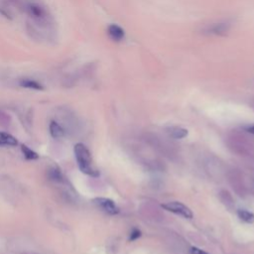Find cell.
I'll return each instance as SVG.
<instances>
[{"label": "cell", "instance_id": "obj_5", "mask_svg": "<svg viewBox=\"0 0 254 254\" xmlns=\"http://www.w3.org/2000/svg\"><path fill=\"white\" fill-rule=\"evenodd\" d=\"M25 0H0V8L4 15L10 16L13 8H23Z\"/></svg>", "mask_w": 254, "mask_h": 254}, {"label": "cell", "instance_id": "obj_8", "mask_svg": "<svg viewBox=\"0 0 254 254\" xmlns=\"http://www.w3.org/2000/svg\"><path fill=\"white\" fill-rule=\"evenodd\" d=\"M229 30V24L228 23H217L210 26L207 29V32L215 35H226Z\"/></svg>", "mask_w": 254, "mask_h": 254}, {"label": "cell", "instance_id": "obj_1", "mask_svg": "<svg viewBox=\"0 0 254 254\" xmlns=\"http://www.w3.org/2000/svg\"><path fill=\"white\" fill-rule=\"evenodd\" d=\"M74 152L79 170L86 175L92 177H99L100 173L94 166L92 154L88 147L82 143H77L75 145Z\"/></svg>", "mask_w": 254, "mask_h": 254}, {"label": "cell", "instance_id": "obj_7", "mask_svg": "<svg viewBox=\"0 0 254 254\" xmlns=\"http://www.w3.org/2000/svg\"><path fill=\"white\" fill-rule=\"evenodd\" d=\"M167 132L172 138H175V139H183L187 137L189 134V131L186 128H183V127H179V126L170 127V128L167 129Z\"/></svg>", "mask_w": 254, "mask_h": 254}, {"label": "cell", "instance_id": "obj_3", "mask_svg": "<svg viewBox=\"0 0 254 254\" xmlns=\"http://www.w3.org/2000/svg\"><path fill=\"white\" fill-rule=\"evenodd\" d=\"M164 209L170 211V213L176 214L178 216H181L185 219H193L194 214L192 209L187 206L185 203L178 202V201H174V202H168L166 203H163L161 205Z\"/></svg>", "mask_w": 254, "mask_h": 254}, {"label": "cell", "instance_id": "obj_6", "mask_svg": "<svg viewBox=\"0 0 254 254\" xmlns=\"http://www.w3.org/2000/svg\"><path fill=\"white\" fill-rule=\"evenodd\" d=\"M107 33H108V36L113 40V41H116V42H120L124 39V36H125V33H124V30L116 25V24H111L108 26L107 28Z\"/></svg>", "mask_w": 254, "mask_h": 254}, {"label": "cell", "instance_id": "obj_9", "mask_svg": "<svg viewBox=\"0 0 254 254\" xmlns=\"http://www.w3.org/2000/svg\"><path fill=\"white\" fill-rule=\"evenodd\" d=\"M17 145H18V142L15 137L5 132H0V146H17Z\"/></svg>", "mask_w": 254, "mask_h": 254}, {"label": "cell", "instance_id": "obj_15", "mask_svg": "<svg viewBox=\"0 0 254 254\" xmlns=\"http://www.w3.org/2000/svg\"><path fill=\"white\" fill-rule=\"evenodd\" d=\"M191 254H208L207 252L198 248V247H192L191 248Z\"/></svg>", "mask_w": 254, "mask_h": 254}, {"label": "cell", "instance_id": "obj_14", "mask_svg": "<svg viewBox=\"0 0 254 254\" xmlns=\"http://www.w3.org/2000/svg\"><path fill=\"white\" fill-rule=\"evenodd\" d=\"M141 236V231L137 229H134L131 233H130V236H129V240L133 241V240H136L137 238H139Z\"/></svg>", "mask_w": 254, "mask_h": 254}, {"label": "cell", "instance_id": "obj_16", "mask_svg": "<svg viewBox=\"0 0 254 254\" xmlns=\"http://www.w3.org/2000/svg\"><path fill=\"white\" fill-rule=\"evenodd\" d=\"M246 131L251 133V134H254V125H251V126H248L246 128Z\"/></svg>", "mask_w": 254, "mask_h": 254}, {"label": "cell", "instance_id": "obj_4", "mask_svg": "<svg viewBox=\"0 0 254 254\" xmlns=\"http://www.w3.org/2000/svg\"><path fill=\"white\" fill-rule=\"evenodd\" d=\"M95 204L101 208L104 213L110 215V216H114L117 215L119 213V207L117 206V204L110 199L107 198H96L94 200Z\"/></svg>", "mask_w": 254, "mask_h": 254}, {"label": "cell", "instance_id": "obj_13", "mask_svg": "<svg viewBox=\"0 0 254 254\" xmlns=\"http://www.w3.org/2000/svg\"><path fill=\"white\" fill-rule=\"evenodd\" d=\"M21 150L25 156L26 159L28 160H35V159H38V154L36 152H34L33 150H31L29 147H27L26 145H22L21 147Z\"/></svg>", "mask_w": 254, "mask_h": 254}, {"label": "cell", "instance_id": "obj_11", "mask_svg": "<svg viewBox=\"0 0 254 254\" xmlns=\"http://www.w3.org/2000/svg\"><path fill=\"white\" fill-rule=\"evenodd\" d=\"M50 133L52 135L53 138L55 139H58V138H62L64 135H65V131L64 129L62 128V127L55 121H52L50 123Z\"/></svg>", "mask_w": 254, "mask_h": 254}, {"label": "cell", "instance_id": "obj_12", "mask_svg": "<svg viewBox=\"0 0 254 254\" xmlns=\"http://www.w3.org/2000/svg\"><path fill=\"white\" fill-rule=\"evenodd\" d=\"M237 217L240 219V221H242L246 224L254 223V214L247 209H238Z\"/></svg>", "mask_w": 254, "mask_h": 254}, {"label": "cell", "instance_id": "obj_2", "mask_svg": "<svg viewBox=\"0 0 254 254\" xmlns=\"http://www.w3.org/2000/svg\"><path fill=\"white\" fill-rule=\"evenodd\" d=\"M25 13L39 26L46 27L51 22V16L45 6L36 1H25L23 8Z\"/></svg>", "mask_w": 254, "mask_h": 254}, {"label": "cell", "instance_id": "obj_10", "mask_svg": "<svg viewBox=\"0 0 254 254\" xmlns=\"http://www.w3.org/2000/svg\"><path fill=\"white\" fill-rule=\"evenodd\" d=\"M20 86L22 88L30 89V90H36V91H42V90H43V87H42L38 81H36L34 79H31V78H23L20 81Z\"/></svg>", "mask_w": 254, "mask_h": 254}]
</instances>
